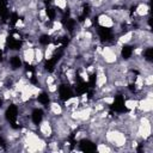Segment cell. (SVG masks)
<instances>
[{
	"label": "cell",
	"instance_id": "obj_14",
	"mask_svg": "<svg viewBox=\"0 0 153 153\" xmlns=\"http://www.w3.org/2000/svg\"><path fill=\"white\" fill-rule=\"evenodd\" d=\"M51 5H53L55 8H59L60 12H65L66 8L68 7L67 0H53V1H51Z\"/></svg>",
	"mask_w": 153,
	"mask_h": 153
},
{
	"label": "cell",
	"instance_id": "obj_9",
	"mask_svg": "<svg viewBox=\"0 0 153 153\" xmlns=\"http://www.w3.org/2000/svg\"><path fill=\"white\" fill-rule=\"evenodd\" d=\"M79 106H80L79 96H72V97L67 98L66 100H63V108H65V111H67V112H71V111L78 109Z\"/></svg>",
	"mask_w": 153,
	"mask_h": 153
},
{
	"label": "cell",
	"instance_id": "obj_3",
	"mask_svg": "<svg viewBox=\"0 0 153 153\" xmlns=\"http://www.w3.org/2000/svg\"><path fill=\"white\" fill-rule=\"evenodd\" d=\"M149 11H151V7H149V4L147 1H139L136 7H135V11L134 13L130 16L137 24V22L140 19H143L146 17L149 16Z\"/></svg>",
	"mask_w": 153,
	"mask_h": 153
},
{
	"label": "cell",
	"instance_id": "obj_20",
	"mask_svg": "<svg viewBox=\"0 0 153 153\" xmlns=\"http://www.w3.org/2000/svg\"><path fill=\"white\" fill-rule=\"evenodd\" d=\"M81 26H82L84 29H92V26H93L92 19H91L90 17L84 18V20H82V23H81Z\"/></svg>",
	"mask_w": 153,
	"mask_h": 153
},
{
	"label": "cell",
	"instance_id": "obj_10",
	"mask_svg": "<svg viewBox=\"0 0 153 153\" xmlns=\"http://www.w3.org/2000/svg\"><path fill=\"white\" fill-rule=\"evenodd\" d=\"M133 85H134V91L139 94H141V91L145 88V85H143V75L141 73L136 74L135 78H134V81H133Z\"/></svg>",
	"mask_w": 153,
	"mask_h": 153
},
{
	"label": "cell",
	"instance_id": "obj_16",
	"mask_svg": "<svg viewBox=\"0 0 153 153\" xmlns=\"http://www.w3.org/2000/svg\"><path fill=\"white\" fill-rule=\"evenodd\" d=\"M59 82L57 81H55V82H53V84H50V85H47L44 88H45V91H47V93L48 94H51V93H56L57 91H59Z\"/></svg>",
	"mask_w": 153,
	"mask_h": 153
},
{
	"label": "cell",
	"instance_id": "obj_22",
	"mask_svg": "<svg viewBox=\"0 0 153 153\" xmlns=\"http://www.w3.org/2000/svg\"><path fill=\"white\" fill-rule=\"evenodd\" d=\"M24 75H25V76H26V78H27L29 80H31V78H32V75H33V73H32L31 71H29V72L26 71V72H24Z\"/></svg>",
	"mask_w": 153,
	"mask_h": 153
},
{
	"label": "cell",
	"instance_id": "obj_17",
	"mask_svg": "<svg viewBox=\"0 0 153 153\" xmlns=\"http://www.w3.org/2000/svg\"><path fill=\"white\" fill-rule=\"evenodd\" d=\"M50 27H51L55 32H57V31H60V30L63 29V24H62V22H61L60 19H54V20H51Z\"/></svg>",
	"mask_w": 153,
	"mask_h": 153
},
{
	"label": "cell",
	"instance_id": "obj_6",
	"mask_svg": "<svg viewBox=\"0 0 153 153\" xmlns=\"http://www.w3.org/2000/svg\"><path fill=\"white\" fill-rule=\"evenodd\" d=\"M97 23L100 27L108 29V30H111L116 24V22L112 19V17H110L105 12H100V13L97 14Z\"/></svg>",
	"mask_w": 153,
	"mask_h": 153
},
{
	"label": "cell",
	"instance_id": "obj_21",
	"mask_svg": "<svg viewBox=\"0 0 153 153\" xmlns=\"http://www.w3.org/2000/svg\"><path fill=\"white\" fill-rule=\"evenodd\" d=\"M12 37H13L14 41H22V39H23V38H22V35H20L19 32H14V33H12Z\"/></svg>",
	"mask_w": 153,
	"mask_h": 153
},
{
	"label": "cell",
	"instance_id": "obj_2",
	"mask_svg": "<svg viewBox=\"0 0 153 153\" xmlns=\"http://www.w3.org/2000/svg\"><path fill=\"white\" fill-rule=\"evenodd\" d=\"M37 129L39 131V135L42 137H44L45 140H49L54 136V128H53V123H51V120L47 116H44L39 123L37 124Z\"/></svg>",
	"mask_w": 153,
	"mask_h": 153
},
{
	"label": "cell",
	"instance_id": "obj_8",
	"mask_svg": "<svg viewBox=\"0 0 153 153\" xmlns=\"http://www.w3.org/2000/svg\"><path fill=\"white\" fill-rule=\"evenodd\" d=\"M134 29H129V30H126L124 32H122L120 36H117L116 38V43L122 45V47H126V45H129L133 43L134 41Z\"/></svg>",
	"mask_w": 153,
	"mask_h": 153
},
{
	"label": "cell",
	"instance_id": "obj_11",
	"mask_svg": "<svg viewBox=\"0 0 153 153\" xmlns=\"http://www.w3.org/2000/svg\"><path fill=\"white\" fill-rule=\"evenodd\" d=\"M44 61V47L37 45L35 47V66L42 65Z\"/></svg>",
	"mask_w": 153,
	"mask_h": 153
},
{
	"label": "cell",
	"instance_id": "obj_1",
	"mask_svg": "<svg viewBox=\"0 0 153 153\" xmlns=\"http://www.w3.org/2000/svg\"><path fill=\"white\" fill-rule=\"evenodd\" d=\"M121 51H122V47L116 44V43L103 45L102 51H100L102 63L105 65L106 67L116 65L121 60Z\"/></svg>",
	"mask_w": 153,
	"mask_h": 153
},
{
	"label": "cell",
	"instance_id": "obj_4",
	"mask_svg": "<svg viewBox=\"0 0 153 153\" xmlns=\"http://www.w3.org/2000/svg\"><path fill=\"white\" fill-rule=\"evenodd\" d=\"M136 111L140 115H148L152 114L153 111V98L151 97H140L139 98V103L136 106Z\"/></svg>",
	"mask_w": 153,
	"mask_h": 153
},
{
	"label": "cell",
	"instance_id": "obj_19",
	"mask_svg": "<svg viewBox=\"0 0 153 153\" xmlns=\"http://www.w3.org/2000/svg\"><path fill=\"white\" fill-rule=\"evenodd\" d=\"M25 26L26 25H25V22H24L23 18H18L14 23V29H17L18 31H22L23 29H25Z\"/></svg>",
	"mask_w": 153,
	"mask_h": 153
},
{
	"label": "cell",
	"instance_id": "obj_13",
	"mask_svg": "<svg viewBox=\"0 0 153 153\" xmlns=\"http://www.w3.org/2000/svg\"><path fill=\"white\" fill-rule=\"evenodd\" d=\"M137 103H139V98L136 97H133V96H129L124 99V108L127 110H136V106H137Z\"/></svg>",
	"mask_w": 153,
	"mask_h": 153
},
{
	"label": "cell",
	"instance_id": "obj_15",
	"mask_svg": "<svg viewBox=\"0 0 153 153\" xmlns=\"http://www.w3.org/2000/svg\"><path fill=\"white\" fill-rule=\"evenodd\" d=\"M99 99H100L106 106H111V105L115 103L116 97H115V94H108V96H103V97H100Z\"/></svg>",
	"mask_w": 153,
	"mask_h": 153
},
{
	"label": "cell",
	"instance_id": "obj_12",
	"mask_svg": "<svg viewBox=\"0 0 153 153\" xmlns=\"http://www.w3.org/2000/svg\"><path fill=\"white\" fill-rule=\"evenodd\" d=\"M97 145H96V149H97V152H99V153H111V152H114L115 149H114V147L111 146V145H109L108 142H105V141H98V142H96Z\"/></svg>",
	"mask_w": 153,
	"mask_h": 153
},
{
	"label": "cell",
	"instance_id": "obj_18",
	"mask_svg": "<svg viewBox=\"0 0 153 153\" xmlns=\"http://www.w3.org/2000/svg\"><path fill=\"white\" fill-rule=\"evenodd\" d=\"M143 85H145V87H152V85H153V74L152 73L143 75Z\"/></svg>",
	"mask_w": 153,
	"mask_h": 153
},
{
	"label": "cell",
	"instance_id": "obj_7",
	"mask_svg": "<svg viewBox=\"0 0 153 153\" xmlns=\"http://www.w3.org/2000/svg\"><path fill=\"white\" fill-rule=\"evenodd\" d=\"M48 114L54 117L62 116L65 114L63 104H61L60 100H49L48 103Z\"/></svg>",
	"mask_w": 153,
	"mask_h": 153
},
{
	"label": "cell",
	"instance_id": "obj_5",
	"mask_svg": "<svg viewBox=\"0 0 153 153\" xmlns=\"http://www.w3.org/2000/svg\"><path fill=\"white\" fill-rule=\"evenodd\" d=\"M20 57L24 65L35 66V47H27L20 49Z\"/></svg>",
	"mask_w": 153,
	"mask_h": 153
}]
</instances>
